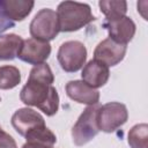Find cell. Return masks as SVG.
<instances>
[{
	"instance_id": "cell-13",
	"label": "cell",
	"mask_w": 148,
	"mask_h": 148,
	"mask_svg": "<svg viewBox=\"0 0 148 148\" xmlns=\"http://www.w3.org/2000/svg\"><path fill=\"white\" fill-rule=\"evenodd\" d=\"M35 6L34 1L30 0H6L2 1V8L6 16L15 21H23L32 10Z\"/></svg>"
},
{
	"instance_id": "cell-22",
	"label": "cell",
	"mask_w": 148,
	"mask_h": 148,
	"mask_svg": "<svg viewBox=\"0 0 148 148\" xmlns=\"http://www.w3.org/2000/svg\"><path fill=\"white\" fill-rule=\"evenodd\" d=\"M0 101H1V97H0Z\"/></svg>"
},
{
	"instance_id": "cell-3",
	"label": "cell",
	"mask_w": 148,
	"mask_h": 148,
	"mask_svg": "<svg viewBox=\"0 0 148 148\" xmlns=\"http://www.w3.org/2000/svg\"><path fill=\"white\" fill-rule=\"evenodd\" d=\"M98 104L88 105L80 114L79 119L72 127V139L74 145L83 146L91 141L99 132L97 125V113L99 110Z\"/></svg>"
},
{
	"instance_id": "cell-15",
	"label": "cell",
	"mask_w": 148,
	"mask_h": 148,
	"mask_svg": "<svg viewBox=\"0 0 148 148\" xmlns=\"http://www.w3.org/2000/svg\"><path fill=\"white\" fill-rule=\"evenodd\" d=\"M24 138H25L27 142H35V143L43 145L49 148H53L54 143L57 142L56 134L49 127H46V125L34 128Z\"/></svg>"
},
{
	"instance_id": "cell-14",
	"label": "cell",
	"mask_w": 148,
	"mask_h": 148,
	"mask_svg": "<svg viewBox=\"0 0 148 148\" xmlns=\"http://www.w3.org/2000/svg\"><path fill=\"white\" fill-rule=\"evenodd\" d=\"M23 39L16 34L0 36V60H13L18 56Z\"/></svg>"
},
{
	"instance_id": "cell-7",
	"label": "cell",
	"mask_w": 148,
	"mask_h": 148,
	"mask_svg": "<svg viewBox=\"0 0 148 148\" xmlns=\"http://www.w3.org/2000/svg\"><path fill=\"white\" fill-rule=\"evenodd\" d=\"M51 54V45L49 42L39 40L36 38L23 39L22 47L18 52L17 58L30 65L44 64Z\"/></svg>"
},
{
	"instance_id": "cell-1",
	"label": "cell",
	"mask_w": 148,
	"mask_h": 148,
	"mask_svg": "<svg viewBox=\"0 0 148 148\" xmlns=\"http://www.w3.org/2000/svg\"><path fill=\"white\" fill-rule=\"evenodd\" d=\"M53 81V73L46 62L34 66L20 92V99L25 105L38 108L49 117L54 116L59 109V95L52 86Z\"/></svg>"
},
{
	"instance_id": "cell-11",
	"label": "cell",
	"mask_w": 148,
	"mask_h": 148,
	"mask_svg": "<svg viewBox=\"0 0 148 148\" xmlns=\"http://www.w3.org/2000/svg\"><path fill=\"white\" fill-rule=\"evenodd\" d=\"M65 90L67 96L74 102L86 104V105H95V104H98L99 102L98 90L91 88L89 84H87L82 80H73L67 82Z\"/></svg>"
},
{
	"instance_id": "cell-5",
	"label": "cell",
	"mask_w": 148,
	"mask_h": 148,
	"mask_svg": "<svg viewBox=\"0 0 148 148\" xmlns=\"http://www.w3.org/2000/svg\"><path fill=\"white\" fill-rule=\"evenodd\" d=\"M57 59L60 67L67 73H75L86 65L87 49L79 40H68L60 45Z\"/></svg>"
},
{
	"instance_id": "cell-10",
	"label": "cell",
	"mask_w": 148,
	"mask_h": 148,
	"mask_svg": "<svg viewBox=\"0 0 148 148\" xmlns=\"http://www.w3.org/2000/svg\"><path fill=\"white\" fill-rule=\"evenodd\" d=\"M12 125L20 135L25 136L34 128L44 126L45 120L37 111L29 108H22L16 110L12 116Z\"/></svg>"
},
{
	"instance_id": "cell-21",
	"label": "cell",
	"mask_w": 148,
	"mask_h": 148,
	"mask_svg": "<svg viewBox=\"0 0 148 148\" xmlns=\"http://www.w3.org/2000/svg\"><path fill=\"white\" fill-rule=\"evenodd\" d=\"M22 148H49V147H45L43 145H38V143H35V142H25Z\"/></svg>"
},
{
	"instance_id": "cell-9",
	"label": "cell",
	"mask_w": 148,
	"mask_h": 148,
	"mask_svg": "<svg viewBox=\"0 0 148 148\" xmlns=\"http://www.w3.org/2000/svg\"><path fill=\"white\" fill-rule=\"evenodd\" d=\"M127 45L119 44L111 38H106L97 44L94 50V59L103 62L108 67L118 65L125 57Z\"/></svg>"
},
{
	"instance_id": "cell-20",
	"label": "cell",
	"mask_w": 148,
	"mask_h": 148,
	"mask_svg": "<svg viewBox=\"0 0 148 148\" xmlns=\"http://www.w3.org/2000/svg\"><path fill=\"white\" fill-rule=\"evenodd\" d=\"M15 25V22H13L12 20H9L6 14L3 13V8H2V1H0V35L6 31L9 28H13Z\"/></svg>"
},
{
	"instance_id": "cell-12",
	"label": "cell",
	"mask_w": 148,
	"mask_h": 148,
	"mask_svg": "<svg viewBox=\"0 0 148 148\" xmlns=\"http://www.w3.org/2000/svg\"><path fill=\"white\" fill-rule=\"evenodd\" d=\"M81 76L83 82L89 84L91 88L96 89L103 87L108 82L110 76V71L109 67L103 62L96 59H91L83 66Z\"/></svg>"
},
{
	"instance_id": "cell-4",
	"label": "cell",
	"mask_w": 148,
	"mask_h": 148,
	"mask_svg": "<svg viewBox=\"0 0 148 148\" xmlns=\"http://www.w3.org/2000/svg\"><path fill=\"white\" fill-rule=\"evenodd\" d=\"M29 31L32 38L50 42L60 32L57 13L50 8H43L34 16L29 25Z\"/></svg>"
},
{
	"instance_id": "cell-18",
	"label": "cell",
	"mask_w": 148,
	"mask_h": 148,
	"mask_svg": "<svg viewBox=\"0 0 148 148\" xmlns=\"http://www.w3.org/2000/svg\"><path fill=\"white\" fill-rule=\"evenodd\" d=\"M127 141L131 148H147L148 145V125L136 124L134 125L127 136Z\"/></svg>"
},
{
	"instance_id": "cell-17",
	"label": "cell",
	"mask_w": 148,
	"mask_h": 148,
	"mask_svg": "<svg viewBox=\"0 0 148 148\" xmlns=\"http://www.w3.org/2000/svg\"><path fill=\"white\" fill-rule=\"evenodd\" d=\"M21 82L20 69L15 66H0V89L7 90L15 88Z\"/></svg>"
},
{
	"instance_id": "cell-8",
	"label": "cell",
	"mask_w": 148,
	"mask_h": 148,
	"mask_svg": "<svg viewBox=\"0 0 148 148\" xmlns=\"http://www.w3.org/2000/svg\"><path fill=\"white\" fill-rule=\"evenodd\" d=\"M103 28L108 30L109 38L125 45L132 40L136 31L135 23L128 16H123L114 20H105L103 22Z\"/></svg>"
},
{
	"instance_id": "cell-2",
	"label": "cell",
	"mask_w": 148,
	"mask_h": 148,
	"mask_svg": "<svg viewBox=\"0 0 148 148\" xmlns=\"http://www.w3.org/2000/svg\"><path fill=\"white\" fill-rule=\"evenodd\" d=\"M57 16L59 29L62 32L77 31L95 21L89 5L76 1H62L58 5Z\"/></svg>"
},
{
	"instance_id": "cell-6",
	"label": "cell",
	"mask_w": 148,
	"mask_h": 148,
	"mask_svg": "<svg viewBox=\"0 0 148 148\" xmlns=\"http://www.w3.org/2000/svg\"><path fill=\"white\" fill-rule=\"evenodd\" d=\"M128 119L127 108L119 102H110L99 106L97 113V125L99 131L112 133L121 127Z\"/></svg>"
},
{
	"instance_id": "cell-19",
	"label": "cell",
	"mask_w": 148,
	"mask_h": 148,
	"mask_svg": "<svg viewBox=\"0 0 148 148\" xmlns=\"http://www.w3.org/2000/svg\"><path fill=\"white\" fill-rule=\"evenodd\" d=\"M0 148H17L13 136L0 127Z\"/></svg>"
},
{
	"instance_id": "cell-16",
	"label": "cell",
	"mask_w": 148,
	"mask_h": 148,
	"mask_svg": "<svg viewBox=\"0 0 148 148\" xmlns=\"http://www.w3.org/2000/svg\"><path fill=\"white\" fill-rule=\"evenodd\" d=\"M101 12L105 15V20H114L125 16L127 12V2L123 0H101L98 2Z\"/></svg>"
}]
</instances>
